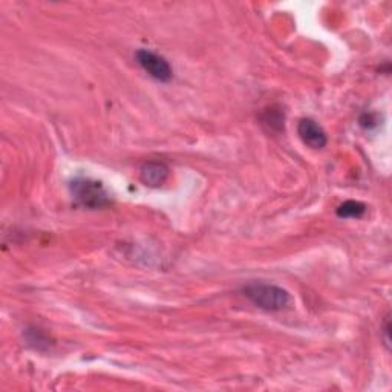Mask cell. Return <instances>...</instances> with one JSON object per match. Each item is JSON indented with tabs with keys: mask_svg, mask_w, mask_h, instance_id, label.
I'll return each mask as SVG.
<instances>
[{
	"mask_svg": "<svg viewBox=\"0 0 392 392\" xmlns=\"http://www.w3.org/2000/svg\"><path fill=\"white\" fill-rule=\"evenodd\" d=\"M242 295L264 311H282L291 305V296L287 290L267 282H253L242 288Z\"/></svg>",
	"mask_w": 392,
	"mask_h": 392,
	"instance_id": "cell-1",
	"label": "cell"
},
{
	"mask_svg": "<svg viewBox=\"0 0 392 392\" xmlns=\"http://www.w3.org/2000/svg\"><path fill=\"white\" fill-rule=\"evenodd\" d=\"M69 190H71L75 203L84 209L98 210L112 205L111 194L106 190L103 182L97 180L79 176V178L69 182Z\"/></svg>",
	"mask_w": 392,
	"mask_h": 392,
	"instance_id": "cell-2",
	"label": "cell"
},
{
	"mask_svg": "<svg viewBox=\"0 0 392 392\" xmlns=\"http://www.w3.org/2000/svg\"><path fill=\"white\" fill-rule=\"evenodd\" d=\"M135 60L143 71L159 83H168L173 79V69L171 63L159 54L150 49H138Z\"/></svg>",
	"mask_w": 392,
	"mask_h": 392,
	"instance_id": "cell-3",
	"label": "cell"
},
{
	"mask_svg": "<svg viewBox=\"0 0 392 392\" xmlns=\"http://www.w3.org/2000/svg\"><path fill=\"white\" fill-rule=\"evenodd\" d=\"M297 134L301 136L304 144L314 150L324 149L328 143L327 132L317 121L313 118H302L297 123Z\"/></svg>",
	"mask_w": 392,
	"mask_h": 392,
	"instance_id": "cell-4",
	"label": "cell"
},
{
	"mask_svg": "<svg viewBox=\"0 0 392 392\" xmlns=\"http://www.w3.org/2000/svg\"><path fill=\"white\" fill-rule=\"evenodd\" d=\"M171 168L163 161H146L140 167V180L146 187L158 189L167 181Z\"/></svg>",
	"mask_w": 392,
	"mask_h": 392,
	"instance_id": "cell-5",
	"label": "cell"
},
{
	"mask_svg": "<svg viewBox=\"0 0 392 392\" xmlns=\"http://www.w3.org/2000/svg\"><path fill=\"white\" fill-rule=\"evenodd\" d=\"M260 125H262L268 132L279 134L283 132L285 126V112L279 106H270L260 113Z\"/></svg>",
	"mask_w": 392,
	"mask_h": 392,
	"instance_id": "cell-6",
	"label": "cell"
},
{
	"mask_svg": "<svg viewBox=\"0 0 392 392\" xmlns=\"http://www.w3.org/2000/svg\"><path fill=\"white\" fill-rule=\"evenodd\" d=\"M366 209H368V207L363 203L354 201V199H348V201H345L343 204L337 207L336 214L339 218H343V219H350V218L351 219H359L366 213Z\"/></svg>",
	"mask_w": 392,
	"mask_h": 392,
	"instance_id": "cell-7",
	"label": "cell"
},
{
	"mask_svg": "<svg viewBox=\"0 0 392 392\" xmlns=\"http://www.w3.org/2000/svg\"><path fill=\"white\" fill-rule=\"evenodd\" d=\"M28 336V342L29 345H33L36 350H43L49 347V337L46 336L42 329L38 328H33V329H28L26 331Z\"/></svg>",
	"mask_w": 392,
	"mask_h": 392,
	"instance_id": "cell-8",
	"label": "cell"
},
{
	"mask_svg": "<svg viewBox=\"0 0 392 392\" xmlns=\"http://www.w3.org/2000/svg\"><path fill=\"white\" fill-rule=\"evenodd\" d=\"M359 123H360V126L366 130L375 129L379 126V115L373 113V112H365L362 117L359 118Z\"/></svg>",
	"mask_w": 392,
	"mask_h": 392,
	"instance_id": "cell-9",
	"label": "cell"
},
{
	"mask_svg": "<svg viewBox=\"0 0 392 392\" xmlns=\"http://www.w3.org/2000/svg\"><path fill=\"white\" fill-rule=\"evenodd\" d=\"M382 339L383 343H385L386 350H391V320L389 316L385 317V322H383V328H382Z\"/></svg>",
	"mask_w": 392,
	"mask_h": 392,
	"instance_id": "cell-10",
	"label": "cell"
}]
</instances>
